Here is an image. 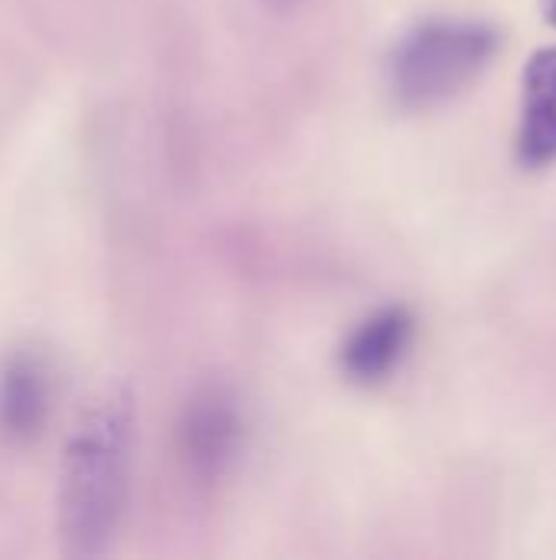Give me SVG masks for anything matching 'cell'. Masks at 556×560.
<instances>
[{"mask_svg": "<svg viewBox=\"0 0 556 560\" xmlns=\"http://www.w3.org/2000/svg\"><path fill=\"white\" fill-rule=\"evenodd\" d=\"M134 443V410L128 394L105 397L79 427L66 450L62 538L72 555H102L125 512Z\"/></svg>", "mask_w": 556, "mask_h": 560, "instance_id": "1", "label": "cell"}, {"mask_svg": "<svg viewBox=\"0 0 556 560\" xmlns=\"http://www.w3.org/2000/svg\"><path fill=\"white\" fill-rule=\"evenodd\" d=\"M501 36L475 20H429L403 36L390 82L406 108H433L472 85L498 52Z\"/></svg>", "mask_w": 556, "mask_h": 560, "instance_id": "2", "label": "cell"}, {"mask_svg": "<svg viewBox=\"0 0 556 560\" xmlns=\"http://www.w3.org/2000/svg\"><path fill=\"white\" fill-rule=\"evenodd\" d=\"M239 413L223 390H203L184 417V456L197 479H220L239 450Z\"/></svg>", "mask_w": 556, "mask_h": 560, "instance_id": "3", "label": "cell"}, {"mask_svg": "<svg viewBox=\"0 0 556 560\" xmlns=\"http://www.w3.org/2000/svg\"><path fill=\"white\" fill-rule=\"evenodd\" d=\"M518 154L531 167L556 161V46L541 49L524 69Z\"/></svg>", "mask_w": 556, "mask_h": 560, "instance_id": "4", "label": "cell"}, {"mask_svg": "<svg viewBox=\"0 0 556 560\" xmlns=\"http://www.w3.org/2000/svg\"><path fill=\"white\" fill-rule=\"evenodd\" d=\"M413 338V318L406 308H383L370 315L344 345V371L357 384L383 381L406 354Z\"/></svg>", "mask_w": 556, "mask_h": 560, "instance_id": "5", "label": "cell"}, {"mask_svg": "<svg viewBox=\"0 0 556 560\" xmlns=\"http://www.w3.org/2000/svg\"><path fill=\"white\" fill-rule=\"evenodd\" d=\"M46 390L39 371L29 364H13L0 384V420L10 433H29L43 417Z\"/></svg>", "mask_w": 556, "mask_h": 560, "instance_id": "6", "label": "cell"}, {"mask_svg": "<svg viewBox=\"0 0 556 560\" xmlns=\"http://www.w3.org/2000/svg\"><path fill=\"white\" fill-rule=\"evenodd\" d=\"M551 20H556V0H554V10H551Z\"/></svg>", "mask_w": 556, "mask_h": 560, "instance_id": "7", "label": "cell"}]
</instances>
